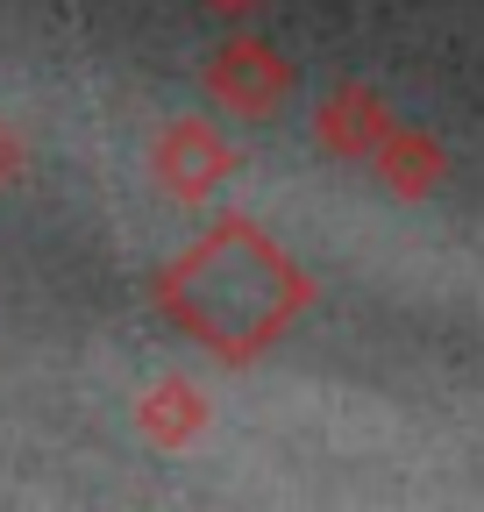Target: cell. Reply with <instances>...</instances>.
<instances>
[{
  "label": "cell",
  "mask_w": 484,
  "mask_h": 512,
  "mask_svg": "<svg viewBox=\"0 0 484 512\" xmlns=\"http://www.w3.org/2000/svg\"><path fill=\"white\" fill-rule=\"evenodd\" d=\"M157 306L221 363H257L299 313L314 306V278L299 256L264 235L250 214H221L178 264L157 278Z\"/></svg>",
  "instance_id": "1"
},
{
  "label": "cell",
  "mask_w": 484,
  "mask_h": 512,
  "mask_svg": "<svg viewBox=\"0 0 484 512\" xmlns=\"http://www.w3.org/2000/svg\"><path fill=\"white\" fill-rule=\"evenodd\" d=\"M207 93L228 107V114H242V121H264V114H278L285 100H292V64H285V50L278 43H264V36H228L214 57H207Z\"/></svg>",
  "instance_id": "2"
},
{
  "label": "cell",
  "mask_w": 484,
  "mask_h": 512,
  "mask_svg": "<svg viewBox=\"0 0 484 512\" xmlns=\"http://www.w3.org/2000/svg\"><path fill=\"white\" fill-rule=\"evenodd\" d=\"M392 128H399L392 100H385L378 86H363V79H335V86L321 93V107H314V143H321L335 164H371Z\"/></svg>",
  "instance_id": "3"
},
{
  "label": "cell",
  "mask_w": 484,
  "mask_h": 512,
  "mask_svg": "<svg viewBox=\"0 0 484 512\" xmlns=\"http://www.w3.org/2000/svg\"><path fill=\"white\" fill-rule=\"evenodd\" d=\"M235 171V150L214 136L207 121H178L164 128V143H157V178L178 192V200H207V192Z\"/></svg>",
  "instance_id": "4"
},
{
  "label": "cell",
  "mask_w": 484,
  "mask_h": 512,
  "mask_svg": "<svg viewBox=\"0 0 484 512\" xmlns=\"http://www.w3.org/2000/svg\"><path fill=\"white\" fill-rule=\"evenodd\" d=\"M371 178L392 192V200H435L442 178H449V150L428 136V128L399 121L392 136L378 143V157H371Z\"/></svg>",
  "instance_id": "5"
},
{
  "label": "cell",
  "mask_w": 484,
  "mask_h": 512,
  "mask_svg": "<svg viewBox=\"0 0 484 512\" xmlns=\"http://www.w3.org/2000/svg\"><path fill=\"white\" fill-rule=\"evenodd\" d=\"M143 427H150V441L178 448V441H193L207 427V399L193 384H164V392H150V406H143Z\"/></svg>",
  "instance_id": "6"
}]
</instances>
